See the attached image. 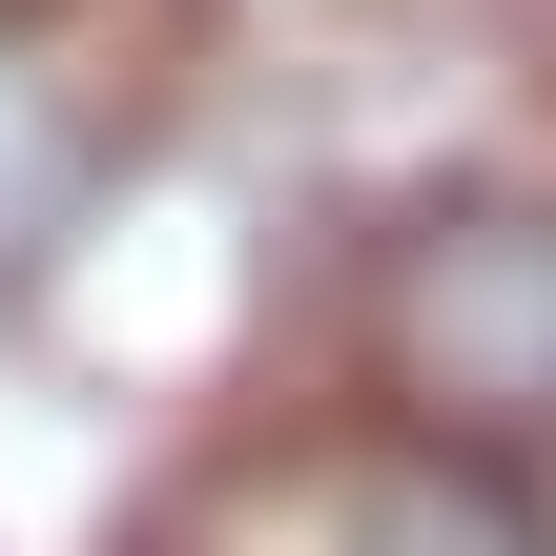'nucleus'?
I'll use <instances>...</instances> for the list:
<instances>
[{"mask_svg": "<svg viewBox=\"0 0 556 556\" xmlns=\"http://www.w3.org/2000/svg\"><path fill=\"white\" fill-rule=\"evenodd\" d=\"M351 413L556 475V186L433 165L351 248Z\"/></svg>", "mask_w": 556, "mask_h": 556, "instance_id": "nucleus-1", "label": "nucleus"}, {"mask_svg": "<svg viewBox=\"0 0 556 556\" xmlns=\"http://www.w3.org/2000/svg\"><path fill=\"white\" fill-rule=\"evenodd\" d=\"M165 556H556V495L516 454H454V433L351 413V433H289L227 495H186Z\"/></svg>", "mask_w": 556, "mask_h": 556, "instance_id": "nucleus-2", "label": "nucleus"}, {"mask_svg": "<svg viewBox=\"0 0 556 556\" xmlns=\"http://www.w3.org/2000/svg\"><path fill=\"white\" fill-rule=\"evenodd\" d=\"M103 186H124V103H103V62H83L41 0H0V289H41V268L103 227Z\"/></svg>", "mask_w": 556, "mask_h": 556, "instance_id": "nucleus-3", "label": "nucleus"}]
</instances>
